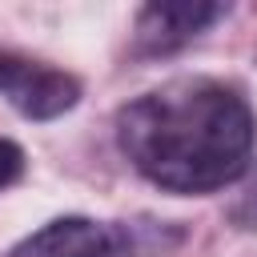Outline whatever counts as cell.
Segmentation results:
<instances>
[{
    "label": "cell",
    "instance_id": "8992f818",
    "mask_svg": "<svg viewBox=\"0 0 257 257\" xmlns=\"http://www.w3.org/2000/svg\"><path fill=\"white\" fill-rule=\"evenodd\" d=\"M233 217L245 225V229H257V177H253V185L245 189V197L237 201V209H233Z\"/></svg>",
    "mask_w": 257,
    "mask_h": 257
},
{
    "label": "cell",
    "instance_id": "3957f363",
    "mask_svg": "<svg viewBox=\"0 0 257 257\" xmlns=\"http://www.w3.org/2000/svg\"><path fill=\"white\" fill-rule=\"evenodd\" d=\"M229 8L225 4H149L137 16V48L149 56L161 52H177L181 44H189L193 36H201L209 24H217Z\"/></svg>",
    "mask_w": 257,
    "mask_h": 257
},
{
    "label": "cell",
    "instance_id": "6da1fadb",
    "mask_svg": "<svg viewBox=\"0 0 257 257\" xmlns=\"http://www.w3.org/2000/svg\"><path fill=\"white\" fill-rule=\"evenodd\" d=\"M253 128L249 100L213 76H177L116 112L120 153L169 193H213L245 177Z\"/></svg>",
    "mask_w": 257,
    "mask_h": 257
},
{
    "label": "cell",
    "instance_id": "7a4b0ae2",
    "mask_svg": "<svg viewBox=\"0 0 257 257\" xmlns=\"http://www.w3.org/2000/svg\"><path fill=\"white\" fill-rule=\"evenodd\" d=\"M0 96L28 120H52L80 100V80L44 60L0 48Z\"/></svg>",
    "mask_w": 257,
    "mask_h": 257
},
{
    "label": "cell",
    "instance_id": "5b68a950",
    "mask_svg": "<svg viewBox=\"0 0 257 257\" xmlns=\"http://www.w3.org/2000/svg\"><path fill=\"white\" fill-rule=\"evenodd\" d=\"M20 173H24V153H20V145H12V141L0 137V189H8L12 181H20Z\"/></svg>",
    "mask_w": 257,
    "mask_h": 257
},
{
    "label": "cell",
    "instance_id": "277c9868",
    "mask_svg": "<svg viewBox=\"0 0 257 257\" xmlns=\"http://www.w3.org/2000/svg\"><path fill=\"white\" fill-rule=\"evenodd\" d=\"M12 257H120V241L112 229L88 217H56L24 237Z\"/></svg>",
    "mask_w": 257,
    "mask_h": 257
}]
</instances>
